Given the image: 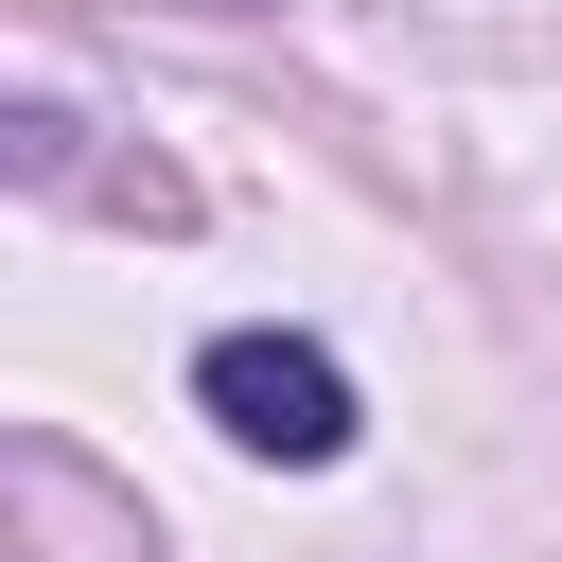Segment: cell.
Returning <instances> with one entry per match:
<instances>
[{"instance_id":"obj_1","label":"cell","mask_w":562,"mask_h":562,"mask_svg":"<svg viewBox=\"0 0 562 562\" xmlns=\"http://www.w3.org/2000/svg\"><path fill=\"white\" fill-rule=\"evenodd\" d=\"M193 404H211L246 457H281V474H334V457H351V369H334L316 334H211V351H193Z\"/></svg>"}]
</instances>
